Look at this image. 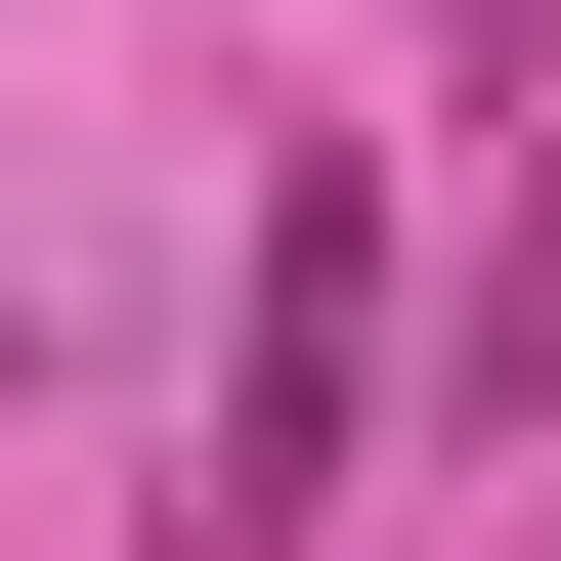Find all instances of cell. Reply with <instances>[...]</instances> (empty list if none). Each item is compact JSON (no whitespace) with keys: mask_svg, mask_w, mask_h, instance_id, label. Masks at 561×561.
I'll use <instances>...</instances> for the list:
<instances>
[{"mask_svg":"<svg viewBox=\"0 0 561 561\" xmlns=\"http://www.w3.org/2000/svg\"><path fill=\"white\" fill-rule=\"evenodd\" d=\"M476 389L561 432V87H518V173H476Z\"/></svg>","mask_w":561,"mask_h":561,"instance_id":"obj_2","label":"cell"},{"mask_svg":"<svg viewBox=\"0 0 561 561\" xmlns=\"http://www.w3.org/2000/svg\"><path fill=\"white\" fill-rule=\"evenodd\" d=\"M346 389H389V173H302L260 216V346H216V561L346 518Z\"/></svg>","mask_w":561,"mask_h":561,"instance_id":"obj_1","label":"cell"}]
</instances>
